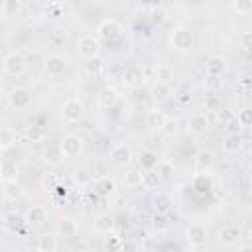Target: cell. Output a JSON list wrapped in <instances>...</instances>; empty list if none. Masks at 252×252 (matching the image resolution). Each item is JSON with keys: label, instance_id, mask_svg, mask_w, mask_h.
Here are the masks:
<instances>
[{"label": "cell", "instance_id": "obj_1", "mask_svg": "<svg viewBox=\"0 0 252 252\" xmlns=\"http://www.w3.org/2000/svg\"><path fill=\"white\" fill-rule=\"evenodd\" d=\"M2 71L10 77H22L28 71V59L20 51H12L2 59Z\"/></svg>", "mask_w": 252, "mask_h": 252}, {"label": "cell", "instance_id": "obj_2", "mask_svg": "<svg viewBox=\"0 0 252 252\" xmlns=\"http://www.w3.org/2000/svg\"><path fill=\"white\" fill-rule=\"evenodd\" d=\"M96 33H98V39L108 41V43H114V41H118V39L122 37L124 30H122V26H120L118 20H114V18H106V20H102V22L98 24Z\"/></svg>", "mask_w": 252, "mask_h": 252}, {"label": "cell", "instance_id": "obj_3", "mask_svg": "<svg viewBox=\"0 0 252 252\" xmlns=\"http://www.w3.org/2000/svg\"><path fill=\"white\" fill-rule=\"evenodd\" d=\"M122 83L130 91L142 89L144 83H146V71H144V67H140V65H128L122 71Z\"/></svg>", "mask_w": 252, "mask_h": 252}, {"label": "cell", "instance_id": "obj_4", "mask_svg": "<svg viewBox=\"0 0 252 252\" xmlns=\"http://www.w3.org/2000/svg\"><path fill=\"white\" fill-rule=\"evenodd\" d=\"M61 116L65 122L69 124H77L83 120L85 116V104L79 100V98H67L63 104H61Z\"/></svg>", "mask_w": 252, "mask_h": 252}, {"label": "cell", "instance_id": "obj_5", "mask_svg": "<svg viewBox=\"0 0 252 252\" xmlns=\"http://www.w3.org/2000/svg\"><path fill=\"white\" fill-rule=\"evenodd\" d=\"M169 41H171V47L175 51H189L193 47V43H195V35L187 28H175L171 37H169Z\"/></svg>", "mask_w": 252, "mask_h": 252}, {"label": "cell", "instance_id": "obj_6", "mask_svg": "<svg viewBox=\"0 0 252 252\" xmlns=\"http://www.w3.org/2000/svg\"><path fill=\"white\" fill-rule=\"evenodd\" d=\"M77 51L83 59H93L100 55V39L94 35H83L77 41Z\"/></svg>", "mask_w": 252, "mask_h": 252}, {"label": "cell", "instance_id": "obj_7", "mask_svg": "<svg viewBox=\"0 0 252 252\" xmlns=\"http://www.w3.org/2000/svg\"><path fill=\"white\" fill-rule=\"evenodd\" d=\"M8 104L14 110H26L32 104V93L26 87H16L8 93Z\"/></svg>", "mask_w": 252, "mask_h": 252}, {"label": "cell", "instance_id": "obj_8", "mask_svg": "<svg viewBox=\"0 0 252 252\" xmlns=\"http://www.w3.org/2000/svg\"><path fill=\"white\" fill-rule=\"evenodd\" d=\"M43 71L49 77H61L67 71V59L59 53H51L43 59Z\"/></svg>", "mask_w": 252, "mask_h": 252}, {"label": "cell", "instance_id": "obj_9", "mask_svg": "<svg viewBox=\"0 0 252 252\" xmlns=\"http://www.w3.org/2000/svg\"><path fill=\"white\" fill-rule=\"evenodd\" d=\"M2 222H4V228L8 232H12V234H22L26 230V226H28L26 215H22L18 211H8L4 215V219H2Z\"/></svg>", "mask_w": 252, "mask_h": 252}, {"label": "cell", "instance_id": "obj_10", "mask_svg": "<svg viewBox=\"0 0 252 252\" xmlns=\"http://www.w3.org/2000/svg\"><path fill=\"white\" fill-rule=\"evenodd\" d=\"M77 232H79V224L73 217H63L55 224V236L59 240H71L77 236Z\"/></svg>", "mask_w": 252, "mask_h": 252}, {"label": "cell", "instance_id": "obj_11", "mask_svg": "<svg viewBox=\"0 0 252 252\" xmlns=\"http://www.w3.org/2000/svg\"><path fill=\"white\" fill-rule=\"evenodd\" d=\"M134 158V152H132V146L130 144H124V142H118L112 146L110 150V159L112 163L120 165V167H126Z\"/></svg>", "mask_w": 252, "mask_h": 252}, {"label": "cell", "instance_id": "obj_12", "mask_svg": "<svg viewBox=\"0 0 252 252\" xmlns=\"http://www.w3.org/2000/svg\"><path fill=\"white\" fill-rule=\"evenodd\" d=\"M94 100H96V106L98 108H114L118 104V100H120V93H118V89L106 85V87H102L96 93V98Z\"/></svg>", "mask_w": 252, "mask_h": 252}, {"label": "cell", "instance_id": "obj_13", "mask_svg": "<svg viewBox=\"0 0 252 252\" xmlns=\"http://www.w3.org/2000/svg\"><path fill=\"white\" fill-rule=\"evenodd\" d=\"M59 148H61V152H63L65 158H75V156H79L81 150H83V138L77 136V134H67V136H63V140L59 142Z\"/></svg>", "mask_w": 252, "mask_h": 252}, {"label": "cell", "instance_id": "obj_14", "mask_svg": "<svg viewBox=\"0 0 252 252\" xmlns=\"http://www.w3.org/2000/svg\"><path fill=\"white\" fill-rule=\"evenodd\" d=\"M91 185H93V191L98 197H102V199H106V197H110V195L116 193V179L114 177H108V175H100V177L93 179Z\"/></svg>", "mask_w": 252, "mask_h": 252}, {"label": "cell", "instance_id": "obj_15", "mask_svg": "<svg viewBox=\"0 0 252 252\" xmlns=\"http://www.w3.org/2000/svg\"><path fill=\"white\" fill-rule=\"evenodd\" d=\"M228 71V59L224 55H211L205 63V73L207 75H217V77H224V73Z\"/></svg>", "mask_w": 252, "mask_h": 252}, {"label": "cell", "instance_id": "obj_16", "mask_svg": "<svg viewBox=\"0 0 252 252\" xmlns=\"http://www.w3.org/2000/svg\"><path fill=\"white\" fill-rule=\"evenodd\" d=\"M185 240H187V244L193 246V248L203 246V244L207 242V230H205V226H203V224H191V226H187V230H185Z\"/></svg>", "mask_w": 252, "mask_h": 252}, {"label": "cell", "instance_id": "obj_17", "mask_svg": "<svg viewBox=\"0 0 252 252\" xmlns=\"http://www.w3.org/2000/svg\"><path fill=\"white\" fill-rule=\"evenodd\" d=\"M191 187L195 189L197 195H205V193H209V191L213 189V175L207 173V171H199V173H195L193 179H191Z\"/></svg>", "mask_w": 252, "mask_h": 252}, {"label": "cell", "instance_id": "obj_18", "mask_svg": "<svg viewBox=\"0 0 252 252\" xmlns=\"http://www.w3.org/2000/svg\"><path fill=\"white\" fill-rule=\"evenodd\" d=\"M242 240V230L238 226H222L219 230V242L222 246H236Z\"/></svg>", "mask_w": 252, "mask_h": 252}, {"label": "cell", "instance_id": "obj_19", "mask_svg": "<svg viewBox=\"0 0 252 252\" xmlns=\"http://www.w3.org/2000/svg\"><path fill=\"white\" fill-rule=\"evenodd\" d=\"M187 130L193 134V136H201L209 130V118L203 114V112H195L191 114V118L187 120Z\"/></svg>", "mask_w": 252, "mask_h": 252}, {"label": "cell", "instance_id": "obj_20", "mask_svg": "<svg viewBox=\"0 0 252 252\" xmlns=\"http://www.w3.org/2000/svg\"><path fill=\"white\" fill-rule=\"evenodd\" d=\"M150 94H152V100H154L156 104H161V102H167V100L171 98L173 91H171V87H169L167 83L154 81V85H152V89H150Z\"/></svg>", "mask_w": 252, "mask_h": 252}, {"label": "cell", "instance_id": "obj_21", "mask_svg": "<svg viewBox=\"0 0 252 252\" xmlns=\"http://www.w3.org/2000/svg\"><path fill=\"white\" fill-rule=\"evenodd\" d=\"M193 163H195L197 171H209L215 163V154L211 150H199L193 156Z\"/></svg>", "mask_w": 252, "mask_h": 252}, {"label": "cell", "instance_id": "obj_22", "mask_svg": "<svg viewBox=\"0 0 252 252\" xmlns=\"http://www.w3.org/2000/svg\"><path fill=\"white\" fill-rule=\"evenodd\" d=\"M47 217H49V213H47V209L41 207V205L30 207L28 213H26V220H28L30 226H39V224H43V222L47 220Z\"/></svg>", "mask_w": 252, "mask_h": 252}, {"label": "cell", "instance_id": "obj_23", "mask_svg": "<svg viewBox=\"0 0 252 252\" xmlns=\"http://www.w3.org/2000/svg\"><path fill=\"white\" fill-rule=\"evenodd\" d=\"M2 197L8 199V201H20L24 197V187L18 183V179L4 181L2 183Z\"/></svg>", "mask_w": 252, "mask_h": 252}, {"label": "cell", "instance_id": "obj_24", "mask_svg": "<svg viewBox=\"0 0 252 252\" xmlns=\"http://www.w3.org/2000/svg\"><path fill=\"white\" fill-rule=\"evenodd\" d=\"M94 228L100 232V234H112L114 228H116V220L108 215V213H102L94 219Z\"/></svg>", "mask_w": 252, "mask_h": 252}, {"label": "cell", "instance_id": "obj_25", "mask_svg": "<svg viewBox=\"0 0 252 252\" xmlns=\"http://www.w3.org/2000/svg\"><path fill=\"white\" fill-rule=\"evenodd\" d=\"M173 75H175V71H173V67L169 63H158L154 67V79L159 81V83H167L169 85L173 81Z\"/></svg>", "mask_w": 252, "mask_h": 252}, {"label": "cell", "instance_id": "obj_26", "mask_svg": "<svg viewBox=\"0 0 252 252\" xmlns=\"http://www.w3.org/2000/svg\"><path fill=\"white\" fill-rule=\"evenodd\" d=\"M26 138L32 144H41L47 138V128L41 126V124H32V126L26 128Z\"/></svg>", "mask_w": 252, "mask_h": 252}, {"label": "cell", "instance_id": "obj_27", "mask_svg": "<svg viewBox=\"0 0 252 252\" xmlns=\"http://www.w3.org/2000/svg\"><path fill=\"white\" fill-rule=\"evenodd\" d=\"M159 185H161V177H159V173L156 171V167H154V169H146V171L142 173V187H144V189L156 191V189H159Z\"/></svg>", "mask_w": 252, "mask_h": 252}, {"label": "cell", "instance_id": "obj_28", "mask_svg": "<svg viewBox=\"0 0 252 252\" xmlns=\"http://www.w3.org/2000/svg\"><path fill=\"white\" fill-rule=\"evenodd\" d=\"M104 67H106V63H104V59L100 57V55H96V57H93V59H85V73L89 75V77H98L102 71H104Z\"/></svg>", "mask_w": 252, "mask_h": 252}, {"label": "cell", "instance_id": "obj_29", "mask_svg": "<svg viewBox=\"0 0 252 252\" xmlns=\"http://www.w3.org/2000/svg\"><path fill=\"white\" fill-rule=\"evenodd\" d=\"M63 159H65V156H63V152H61L59 146H49V148L43 152V161H45L47 165H51V167L61 165Z\"/></svg>", "mask_w": 252, "mask_h": 252}, {"label": "cell", "instance_id": "obj_30", "mask_svg": "<svg viewBox=\"0 0 252 252\" xmlns=\"http://www.w3.org/2000/svg\"><path fill=\"white\" fill-rule=\"evenodd\" d=\"M18 173H20V167L16 161L6 159L0 163V179L2 181H14V179H18Z\"/></svg>", "mask_w": 252, "mask_h": 252}, {"label": "cell", "instance_id": "obj_31", "mask_svg": "<svg viewBox=\"0 0 252 252\" xmlns=\"http://www.w3.org/2000/svg\"><path fill=\"white\" fill-rule=\"evenodd\" d=\"M142 173H144V169H140L138 165H136V167H130V169L124 173V177H122L124 185H126L128 189L140 187V185H142Z\"/></svg>", "mask_w": 252, "mask_h": 252}, {"label": "cell", "instance_id": "obj_32", "mask_svg": "<svg viewBox=\"0 0 252 252\" xmlns=\"http://www.w3.org/2000/svg\"><path fill=\"white\" fill-rule=\"evenodd\" d=\"M242 136L236 132V134H228L224 140H222V150L226 154H238L242 150Z\"/></svg>", "mask_w": 252, "mask_h": 252}, {"label": "cell", "instance_id": "obj_33", "mask_svg": "<svg viewBox=\"0 0 252 252\" xmlns=\"http://www.w3.org/2000/svg\"><path fill=\"white\" fill-rule=\"evenodd\" d=\"M171 207H173V201H171V197L167 193H163V191L156 193V197H154V209H156V213L167 215L171 211Z\"/></svg>", "mask_w": 252, "mask_h": 252}, {"label": "cell", "instance_id": "obj_34", "mask_svg": "<svg viewBox=\"0 0 252 252\" xmlns=\"http://www.w3.org/2000/svg\"><path fill=\"white\" fill-rule=\"evenodd\" d=\"M57 246H59V238L55 234H41L35 244V248L41 252H53V250H57Z\"/></svg>", "mask_w": 252, "mask_h": 252}, {"label": "cell", "instance_id": "obj_35", "mask_svg": "<svg viewBox=\"0 0 252 252\" xmlns=\"http://www.w3.org/2000/svg\"><path fill=\"white\" fill-rule=\"evenodd\" d=\"M165 118H167V114H165L163 110H158V108H156V110H150V112H148L146 122H148V126H150L152 130H161Z\"/></svg>", "mask_w": 252, "mask_h": 252}, {"label": "cell", "instance_id": "obj_36", "mask_svg": "<svg viewBox=\"0 0 252 252\" xmlns=\"http://www.w3.org/2000/svg\"><path fill=\"white\" fill-rule=\"evenodd\" d=\"M158 163V156L152 152V150H142L140 152V158H138V167L140 169H154Z\"/></svg>", "mask_w": 252, "mask_h": 252}, {"label": "cell", "instance_id": "obj_37", "mask_svg": "<svg viewBox=\"0 0 252 252\" xmlns=\"http://www.w3.org/2000/svg\"><path fill=\"white\" fill-rule=\"evenodd\" d=\"M18 142V136L12 128H0V152L10 150Z\"/></svg>", "mask_w": 252, "mask_h": 252}, {"label": "cell", "instance_id": "obj_38", "mask_svg": "<svg viewBox=\"0 0 252 252\" xmlns=\"http://www.w3.org/2000/svg\"><path fill=\"white\" fill-rule=\"evenodd\" d=\"M222 85H224V79L222 77H217V75H207L205 81H203V89L207 93H220Z\"/></svg>", "mask_w": 252, "mask_h": 252}, {"label": "cell", "instance_id": "obj_39", "mask_svg": "<svg viewBox=\"0 0 252 252\" xmlns=\"http://www.w3.org/2000/svg\"><path fill=\"white\" fill-rule=\"evenodd\" d=\"M156 171L159 173V177H161V181H163V179H171V177H173L175 167H173V163H171L169 159H158Z\"/></svg>", "mask_w": 252, "mask_h": 252}, {"label": "cell", "instance_id": "obj_40", "mask_svg": "<svg viewBox=\"0 0 252 252\" xmlns=\"http://www.w3.org/2000/svg\"><path fill=\"white\" fill-rule=\"evenodd\" d=\"M73 183L79 187V189H85L93 183V175L87 171V169H75L73 173Z\"/></svg>", "mask_w": 252, "mask_h": 252}, {"label": "cell", "instance_id": "obj_41", "mask_svg": "<svg viewBox=\"0 0 252 252\" xmlns=\"http://www.w3.org/2000/svg\"><path fill=\"white\" fill-rule=\"evenodd\" d=\"M236 122H238L240 128H250V126H252V110H250L248 106L240 108V110L236 112Z\"/></svg>", "mask_w": 252, "mask_h": 252}, {"label": "cell", "instance_id": "obj_42", "mask_svg": "<svg viewBox=\"0 0 252 252\" xmlns=\"http://www.w3.org/2000/svg\"><path fill=\"white\" fill-rule=\"evenodd\" d=\"M152 226H154V230L163 232V230H167L169 220L165 219V215H163V213H156V215H154V219H152Z\"/></svg>", "mask_w": 252, "mask_h": 252}, {"label": "cell", "instance_id": "obj_43", "mask_svg": "<svg viewBox=\"0 0 252 252\" xmlns=\"http://www.w3.org/2000/svg\"><path fill=\"white\" fill-rule=\"evenodd\" d=\"M232 8L236 14L248 16L252 12V0H232Z\"/></svg>", "mask_w": 252, "mask_h": 252}, {"label": "cell", "instance_id": "obj_44", "mask_svg": "<svg viewBox=\"0 0 252 252\" xmlns=\"http://www.w3.org/2000/svg\"><path fill=\"white\" fill-rule=\"evenodd\" d=\"M59 185V177L55 173H45L43 179H41V187L45 191H55V187Z\"/></svg>", "mask_w": 252, "mask_h": 252}, {"label": "cell", "instance_id": "obj_45", "mask_svg": "<svg viewBox=\"0 0 252 252\" xmlns=\"http://www.w3.org/2000/svg\"><path fill=\"white\" fill-rule=\"evenodd\" d=\"M234 116H236V114H234L230 108H219V110H217V122H219L220 126H226Z\"/></svg>", "mask_w": 252, "mask_h": 252}, {"label": "cell", "instance_id": "obj_46", "mask_svg": "<svg viewBox=\"0 0 252 252\" xmlns=\"http://www.w3.org/2000/svg\"><path fill=\"white\" fill-rule=\"evenodd\" d=\"M161 132H163L165 136H173V134L177 132V120L167 116L165 122H163V126H161Z\"/></svg>", "mask_w": 252, "mask_h": 252}, {"label": "cell", "instance_id": "obj_47", "mask_svg": "<svg viewBox=\"0 0 252 252\" xmlns=\"http://www.w3.org/2000/svg\"><path fill=\"white\" fill-rule=\"evenodd\" d=\"M205 108H207V110H215V112H217V110L220 108V102H219V96H217L215 93H209V96L205 98Z\"/></svg>", "mask_w": 252, "mask_h": 252}, {"label": "cell", "instance_id": "obj_48", "mask_svg": "<svg viewBox=\"0 0 252 252\" xmlns=\"http://www.w3.org/2000/svg\"><path fill=\"white\" fill-rule=\"evenodd\" d=\"M120 246H122L120 236H108L104 242V248H108V250H120Z\"/></svg>", "mask_w": 252, "mask_h": 252}, {"label": "cell", "instance_id": "obj_49", "mask_svg": "<svg viewBox=\"0 0 252 252\" xmlns=\"http://www.w3.org/2000/svg\"><path fill=\"white\" fill-rule=\"evenodd\" d=\"M61 12H63V8H61V4H57V2H53V4H49L47 6V16L49 18H59L61 16Z\"/></svg>", "mask_w": 252, "mask_h": 252}, {"label": "cell", "instance_id": "obj_50", "mask_svg": "<svg viewBox=\"0 0 252 252\" xmlns=\"http://www.w3.org/2000/svg\"><path fill=\"white\" fill-rule=\"evenodd\" d=\"M240 43H242V49L244 51H250L252 49V33L250 32H244L242 37H240Z\"/></svg>", "mask_w": 252, "mask_h": 252}, {"label": "cell", "instance_id": "obj_51", "mask_svg": "<svg viewBox=\"0 0 252 252\" xmlns=\"http://www.w3.org/2000/svg\"><path fill=\"white\" fill-rule=\"evenodd\" d=\"M238 87H240L244 93H248V89H250V79H248V77H240V79H238Z\"/></svg>", "mask_w": 252, "mask_h": 252}, {"label": "cell", "instance_id": "obj_52", "mask_svg": "<svg viewBox=\"0 0 252 252\" xmlns=\"http://www.w3.org/2000/svg\"><path fill=\"white\" fill-rule=\"evenodd\" d=\"M138 248V244H134V242H122V246H120V250H136Z\"/></svg>", "mask_w": 252, "mask_h": 252}, {"label": "cell", "instance_id": "obj_53", "mask_svg": "<svg viewBox=\"0 0 252 252\" xmlns=\"http://www.w3.org/2000/svg\"><path fill=\"white\" fill-rule=\"evenodd\" d=\"M236 246H238V250H248V248H252V244H250V242H244V244H240V242H238Z\"/></svg>", "mask_w": 252, "mask_h": 252}, {"label": "cell", "instance_id": "obj_54", "mask_svg": "<svg viewBox=\"0 0 252 252\" xmlns=\"http://www.w3.org/2000/svg\"><path fill=\"white\" fill-rule=\"evenodd\" d=\"M4 4H6V0H0V10H4Z\"/></svg>", "mask_w": 252, "mask_h": 252}, {"label": "cell", "instance_id": "obj_55", "mask_svg": "<svg viewBox=\"0 0 252 252\" xmlns=\"http://www.w3.org/2000/svg\"><path fill=\"white\" fill-rule=\"evenodd\" d=\"M0 22H2V10H0Z\"/></svg>", "mask_w": 252, "mask_h": 252}, {"label": "cell", "instance_id": "obj_56", "mask_svg": "<svg viewBox=\"0 0 252 252\" xmlns=\"http://www.w3.org/2000/svg\"><path fill=\"white\" fill-rule=\"evenodd\" d=\"M63 2H73V0H63Z\"/></svg>", "mask_w": 252, "mask_h": 252}, {"label": "cell", "instance_id": "obj_57", "mask_svg": "<svg viewBox=\"0 0 252 252\" xmlns=\"http://www.w3.org/2000/svg\"><path fill=\"white\" fill-rule=\"evenodd\" d=\"M20 2H22V0H20Z\"/></svg>", "mask_w": 252, "mask_h": 252}]
</instances>
